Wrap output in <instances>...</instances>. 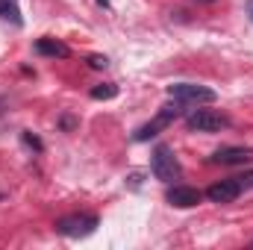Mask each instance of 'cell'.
<instances>
[{"label":"cell","instance_id":"obj_15","mask_svg":"<svg viewBox=\"0 0 253 250\" xmlns=\"http://www.w3.org/2000/svg\"><path fill=\"white\" fill-rule=\"evenodd\" d=\"M97 3H100V6H109V0H97Z\"/></svg>","mask_w":253,"mask_h":250},{"label":"cell","instance_id":"obj_3","mask_svg":"<svg viewBox=\"0 0 253 250\" xmlns=\"http://www.w3.org/2000/svg\"><path fill=\"white\" fill-rule=\"evenodd\" d=\"M97 230V218L94 215H68L56 221V233L65 239H85Z\"/></svg>","mask_w":253,"mask_h":250},{"label":"cell","instance_id":"obj_11","mask_svg":"<svg viewBox=\"0 0 253 250\" xmlns=\"http://www.w3.org/2000/svg\"><path fill=\"white\" fill-rule=\"evenodd\" d=\"M115 94H118V85H112V83H100L91 88V100H112Z\"/></svg>","mask_w":253,"mask_h":250},{"label":"cell","instance_id":"obj_16","mask_svg":"<svg viewBox=\"0 0 253 250\" xmlns=\"http://www.w3.org/2000/svg\"><path fill=\"white\" fill-rule=\"evenodd\" d=\"M203 3H215V0H203Z\"/></svg>","mask_w":253,"mask_h":250},{"label":"cell","instance_id":"obj_10","mask_svg":"<svg viewBox=\"0 0 253 250\" xmlns=\"http://www.w3.org/2000/svg\"><path fill=\"white\" fill-rule=\"evenodd\" d=\"M0 18H3V21H12L15 27H21V24H24L21 9L15 6V0H0Z\"/></svg>","mask_w":253,"mask_h":250},{"label":"cell","instance_id":"obj_13","mask_svg":"<svg viewBox=\"0 0 253 250\" xmlns=\"http://www.w3.org/2000/svg\"><path fill=\"white\" fill-rule=\"evenodd\" d=\"M239 180V186H242V191L245 188H253V174H245V177H236Z\"/></svg>","mask_w":253,"mask_h":250},{"label":"cell","instance_id":"obj_8","mask_svg":"<svg viewBox=\"0 0 253 250\" xmlns=\"http://www.w3.org/2000/svg\"><path fill=\"white\" fill-rule=\"evenodd\" d=\"M251 159H253L251 147H221V150L212 153L209 162H215V165H248Z\"/></svg>","mask_w":253,"mask_h":250},{"label":"cell","instance_id":"obj_12","mask_svg":"<svg viewBox=\"0 0 253 250\" xmlns=\"http://www.w3.org/2000/svg\"><path fill=\"white\" fill-rule=\"evenodd\" d=\"M88 65L100 71V68H106V65H109V59H106V56H88Z\"/></svg>","mask_w":253,"mask_h":250},{"label":"cell","instance_id":"obj_2","mask_svg":"<svg viewBox=\"0 0 253 250\" xmlns=\"http://www.w3.org/2000/svg\"><path fill=\"white\" fill-rule=\"evenodd\" d=\"M168 97H174V103H183V106H200V103H215L218 94L206 85L174 83V85H168Z\"/></svg>","mask_w":253,"mask_h":250},{"label":"cell","instance_id":"obj_1","mask_svg":"<svg viewBox=\"0 0 253 250\" xmlns=\"http://www.w3.org/2000/svg\"><path fill=\"white\" fill-rule=\"evenodd\" d=\"M150 171L156 174V180H162V183H168V186H171L174 180H180V177H183V168H180V162H177L174 150H171V147H165V144H159V147L153 150Z\"/></svg>","mask_w":253,"mask_h":250},{"label":"cell","instance_id":"obj_7","mask_svg":"<svg viewBox=\"0 0 253 250\" xmlns=\"http://www.w3.org/2000/svg\"><path fill=\"white\" fill-rule=\"evenodd\" d=\"M239 194H242V186H239V180H236V177L221 180V183H215V186L206 188V197H209L212 203H233Z\"/></svg>","mask_w":253,"mask_h":250},{"label":"cell","instance_id":"obj_9","mask_svg":"<svg viewBox=\"0 0 253 250\" xmlns=\"http://www.w3.org/2000/svg\"><path fill=\"white\" fill-rule=\"evenodd\" d=\"M36 53H42V56H59V59H65V56H71V47L65 44V42H59V39H50V36H44V39H39L36 42Z\"/></svg>","mask_w":253,"mask_h":250},{"label":"cell","instance_id":"obj_5","mask_svg":"<svg viewBox=\"0 0 253 250\" xmlns=\"http://www.w3.org/2000/svg\"><path fill=\"white\" fill-rule=\"evenodd\" d=\"M177 118H180V109H177V106H162V109H159V115H156L150 124L138 126L132 138H135V141H147V138H153L156 132H162L165 126H171Z\"/></svg>","mask_w":253,"mask_h":250},{"label":"cell","instance_id":"obj_4","mask_svg":"<svg viewBox=\"0 0 253 250\" xmlns=\"http://www.w3.org/2000/svg\"><path fill=\"white\" fill-rule=\"evenodd\" d=\"M186 126L197 132H221L224 126H230V118L215 109H194L186 115Z\"/></svg>","mask_w":253,"mask_h":250},{"label":"cell","instance_id":"obj_6","mask_svg":"<svg viewBox=\"0 0 253 250\" xmlns=\"http://www.w3.org/2000/svg\"><path fill=\"white\" fill-rule=\"evenodd\" d=\"M165 197H168V203H171V206H177V209H191V206H197V203L203 200V194H200L197 188L177 186V183L168 188V194H165Z\"/></svg>","mask_w":253,"mask_h":250},{"label":"cell","instance_id":"obj_14","mask_svg":"<svg viewBox=\"0 0 253 250\" xmlns=\"http://www.w3.org/2000/svg\"><path fill=\"white\" fill-rule=\"evenodd\" d=\"M248 9H251V15H253V0H248Z\"/></svg>","mask_w":253,"mask_h":250}]
</instances>
